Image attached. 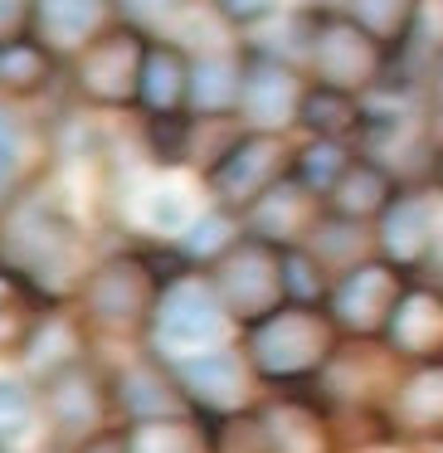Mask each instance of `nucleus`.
Listing matches in <instances>:
<instances>
[{"label":"nucleus","instance_id":"1","mask_svg":"<svg viewBox=\"0 0 443 453\" xmlns=\"http://www.w3.org/2000/svg\"><path fill=\"white\" fill-rule=\"evenodd\" d=\"M190 268L176 249H118V254L98 258L83 273L73 307L83 312V322L93 326V336H112V342L141 346L157 322L161 293H166L171 273Z\"/></svg>","mask_w":443,"mask_h":453},{"label":"nucleus","instance_id":"2","mask_svg":"<svg viewBox=\"0 0 443 453\" xmlns=\"http://www.w3.org/2000/svg\"><path fill=\"white\" fill-rule=\"evenodd\" d=\"M0 258L30 273L54 297H73L93 268L79 219L50 186H25L0 210Z\"/></svg>","mask_w":443,"mask_h":453},{"label":"nucleus","instance_id":"3","mask_svg":"<svg viewBox=\"0 0 443 453\" xmlns=\"http://www.w3.org/2000/svg\"><path fill=\"white\" fill-rule=\"evenodd\" d=\"M341 326L326 307L283 303L273 317L239 332V351L248 356L264 390H312L332 356L341 351Z\"/></svg>","mask_w":443,"mask_h":453},{"label":"nucleus","instance_id":"4","mask_svg":"<svg viewBox=\"0 0 443 453\" xmlns=\"http://www.w3.org/2000/svg\"><path fill=\"white\" fill-rule=\"evenodd\" d=\"M151 35L127 20H112L93 35L83 50L69 54L64 79H69L73 98L88 112H137L141 98V69H147Z\"/></svg>","mask_w":443,"mask_h":453},{"label":"nucleus","instance_id":"5","mask_svg":"<svg viewBox=\"0 0 443 453\" xmlns=\"http://www.w3.org/2000/svg\"><path fill=\"white\" fill-rule=\"evenodd\" d=\"M293 151H297V142H287V132L239 127V137L229 142V147L205 166V176H200L210 205H219V210L244 219L278 180L293 176Z\"/></svg>","mask_w":443,"mask_h":453},{"label":"nucleus","instance_id":"6","mask_svg":"<svg viewBox=\"0 0 443 453\" xmlns=\"http://www.w3.org/2000/svg\"><path fill=\"white\" fill-rule=\"evenodd\" d=\"M205 273H210V283H215L219 303H225L229 317H234L239 332L254 326V322H264V317H273L278 307L287 303L283 244L254 234L248 225H244V234H239L234 244L205 268Z\"/></svg>","mask_w":443,"mask_h":453},{"label":"nucleus","instance_id":"7","mask_svg":"<svg viewBox=\"0 0 443 453\" xmlns=\"http://www.w3.org/2000/svg\"><path fill=\"white\" fill-rule=\"evenodd\" d=\"M312 5V0H307ZM307 73L326 88L341 93H365L390 73V50L355 20L351 11H326L312 5V40H307Z\"/></svg>","mask_w":443,"mask_h":453},{"label":"nucleus","instance_id":"8","mask_svg":"<svg viewBox=\"0 0 443 453\" xmlns=\"http://www.w3.org/2000/svg\"><path fill=\"white\" fill-rule=\"evenodd\" d=\"M229 332H239L234 317L225 312L215 283H210L205 268H180L171 273L166 293H161L157 322H151V351H161L166 361H180V356L210 351V346H225Z\"/></svg>","mask_w":443,"mask_h":453},{"label":"nucleus","instance_id":"9","mask_svg":"<svg viewBox=\"0 0 443 453\" xmlns=\"http://www.w3.org/2000/svg\"><path fill=\"white\" fill-rule=\"evenodd\" d=\"M112 400H118V419L132 429H180L195 419V404L186 400L176 371L161 351L137 346L122 365H112Z\"/></svg>","mask_w":443,"mask_h":453},{"label":"nucleus","instance_id":"10","mask_svg":"<svg viewBox=\"0 0 443 453\" xmlns=\"http://www.w3.org/2000/svg\"><path fill=\"white\" fill-rule=\"evenodd\" d=\"M171 371H176L186 400L195 404L200 424L229 419V414H248V410H258V400L268 395L239 346H210V351L180 356V361H171Z\"/></svg>","mask_w":443,"mask_h":453},{"label":"nucleus","instance_id":"11","mask_svg":"<svg viewBox=\"0 0 443 453\" xmlns=\"http://www.w3.org/2000/svg\"><path fill=\"white\" fill-rule=\"evenodd\" d=\"M404 283H409V278L394 264H385L380 254L361 258V264H351L346 273H336L326 312H332V322L341 326V336H351V342H385L390 317L404 297Z\"/></svg>","mask_w":443,"mask_h":453},{"label":"nucleus","instance_id":"12","mask_svg":"<svg viewBox=\"0 0 443 453\" xmlns=\"http://www.w3.org/2000/svg\"><path fill=\"white\" fill-rule=\"evenodd\" d=\"M439 229H443V210H439V190L433 186H404L400 200L380 215L375 225V254L385 264H394L404 278H429L433 258H439Z\"/></svg>","mask_w":443,"mask_h":453},{"label":"nucleus","instance_id":"13","mask_svg":"<svg viewBox=\"0 0 443 453\" xmlns=\"http://www.w3.org/2000/svg\"><path fill=\"white\" fill-rule=\"evenodd\" d=\"M404 365L409 361H400V356L390 351V342H351V336H346L341 351L332 356V365L322 371V380H317L312 390L322 395L332 410H361V414H370V419H380V404H385V395L394 390Z\"/></svg>","mask_w":443,"mask_h":453},{"label":"nucleus","instance_id":"14","mask_svg":"<svg viewBox=\"0 0 443 453\" xmlns=\"http://www.w3.org/2000/svg\"><path fill=\"white\" fill-rule=\"evenodd\" d=\"M40 404H44V419L59 439L83 443L88 434L118 424V400H112V375L103 371L98 361H79L69 371L40 380Z\"/></svg>","mask_w":443,"mask_h":453},{"label":"nucleus","instance_id":"15","mask_svg":"<svg viewBox=\"0 0 443 453\" xmlns=\"http://www.w3.org/2000/svg\"><path fill=\"white\" fill-rule=\"evenodd\" d=\"M312 73L293 59L264 54L244 44V98H239V127L248 132H293L302 112Z\"/></svg>","mask_w":443,"mask_h":453},{"label":"nucleus","instance_id":"16","mask_svg":"<svg viewBox=\"0 0 443 453\" xmlns=\"http://www.w3.org/2000/svg\"><path fill=\"white\" fill-rule=\"evenodd\" d=\"M254 414L268 453H341L336 410L317 390H268Z\"/></svg>","mask_w":443,"mask_h":453},{"label":"nucleus","instance_id":"17","mask_svg":"<svg viewBox=\"0 0 443 453\" xmlns=\"http://www.w3.org/2000/svg\"><path fill=\"white\" fill-rule=\"evenodd\" d=\"M385 439H404L414 449L443 439V361H409L380 404Z\"/></svg>","mask_w":443,"mask_h":453},{"label":"nucleus","instance_id":"18","mask_svg":"<svg viewBox=\"0 0 443 453\" xmlns=\"http://www.w3.org/2000/svg\"><path fill=\"white\" fill-rule=\"evenodd\" d=\"M385 342L400 361H443V283L409 278Z\"/></svg>","mask_w":443,"mask_h":453},{"label":"nucleus","instance_id":"19","mask_svg":"<svg viewBox=\"0 0 443 453\" xmlns=\"http://www.w3.org/2000/svg\"><path fill=\"white\" fill-rule=\"evenodd\" d=\"M190 73H195V50H186L171 35H151L137 118H190Z\"/></svg>","mask_w":443,"mask_h":453},{"label":"nucleus","instance_id":"20","mask_svg":"<svg viewBox=\"0 0 443 453\" xmlns=\"http://www.w3.org/2000/svg\"><path fill=\"white\" fill-rule=\"evenodd\" d=\"M64 54L34 30L0 35V103H30L50 93L64 73Z\"/></svg>","mask_w":443,"mask_h":453},{"label":"nucleus","instance_id":"21","mask_svg":"<svg viewBox=\"0 0 443 453\" xmlns=\"http://www.w3.org/2000/svg\"><path fill=\"white\" fill-rule=\"evenodd\" d=\"M404 180L394 176L390 166H380L375 157H365V151H355V161L346 166V176L332 186V196L322 200L326 215L336 219H351V225H380V215L400 200Z\"/></svg>","mask_w":443,"mask_h":453},{"label":"nucleus","instance_id":"22","mask_svg":"<svg viewBox=\"0 0 443 453\" xmlns=\"http://www.w3.org/2000/svg\"><path fill=\"white\" fill-rule=\"evenodd\" d=\"M88 342H93V326L83 322V312L73 307V297H64V303L50 307V317L40 322V332H34V342L25 346V371L34 375V385L50 380V375L69 371V365L88 361Z\"/></svg>","mask_w":443,"mask_h":453},{"label":"nucleus","instance_id":"23","mask_svg":"<svg viewBox=\"0 0 443 453\" xmlns=\"http://www.w3.org/2000/svg\"><path fill=\"white\" fill-rule=\"evenodd\" d=\"M54 303H64V297H54L30 273L0 258V356H25V346L34 342Z\"/></svg>","mask_w":443,"mask_h":453},{"label":"nucleus","instance_id":"24","mask_svg":"<svg viewBox=\"0 0 443 453\" xmlns=\"http://www.w3.org/2000/svg\"><path fill=\"white\" fill-rule=\"evenodd\" d=\"M244 98V40L229 50H200L190 73V118H239Z\"/></svg>","mask_w":443,"mask_h":453},{"label":"nucleus","instance_id":"25","mask_svg":"<svg viewBox=\"0 0 443 453\" xmlns=\"http://www.w3.org/2000/svg\"><path fill=\"white\" fill-rule=\"evenodd\" d=\"M317 219H322V200L287 176V180H278L254 210H248L244 225L254 229V234H264V239H273V244L287 249V244H307L312 229H317Z\"/></svg>","mask_w":443,"mask_h":453},{"label":"nucleus","instance_id":"26","mask_svg":"<svg viewBox=\"0 0 443 453\" xmlns=\"http://www.w3.org/2000/svg\"><path fill=\"white\" fill-rule=\"evenodd\" d=\"M103 25H112V0H34L30 30L40 35V40H50L54 50L69 59V54L83 50Z\"/></svg>","mask_w":443,"mask_h":453},{"label":"nucleus","instance_id":"27","mask_svg":"<svg viewBox=\"0 0 443 453\" xmlns=\"http://www.w3.org/2000/svg\"><path fill=\"white\" fill-rule=\"evenodd\" d=\"M297 132L302 137H332V142H355L361 147L365 132V103L355 93L326 88V83H307L302 112H297Z\"/></svg>","mask_w":443,"mask_h":453},{"label":"nucleus","instance_id":"28","mask_svg":"<svg viewBox=\"0 0 443 453\" xmlns=\"http://www.w3.org/2000/svg\"><path fill=\"white\" fill-rule=\"evenodd\" d=\"M439 59H443V0H419L409 15V30L390 54V73L424 83Z\"/></svg>","mask_w":443,"mask_h":453},{"label":"nucleus","instance_id":"29","mask_svg":"<svg viewBox=\"0 0 443 453\" xmlns=\"http://www.w3.org/2000/svg\"><path fill=\"white\" fill-rule=\"evenodd\" d=\"M355 142H332V137H302L293 151V180L307 186L317 200L332 196V186L346 176V166L355 161Z\"/></svg>","mask_w":443,"mask_h":453},{"label":"nucleus","instance_id":"30","mask_svg":"<svg viewBox=\"0 0 443 453\" xmlns=\"http://www.w3.org/2000/svg\"><path fill=\"white\" fill-rule=\"evenodd\" d=\"M307 244L317 249V258H322L332 273H346L351 264H361V258H375V229L370 225H351V219H336L322 210V219H317L312 239Z\"/></svg>","mask_w":443,"mask_h":453},{"label":"nucleus","instance_id":"31","mask_svg":"<svg viewBox=\"0 0 443 453\" xmlns=\"http://www.w3.org/2000/svg\"><path fill=\"white\" fill-rule=\"evenodd\" d=\"M239 234H244V219L229 215V210H219V205H210L205 215L190 219V229L176 239V254L186 258L190 268H210Z\"/></svg>","mask_w":443,"mask_h":453},{"label":"nucleus","instance_id":"32","mask_svg":"<svg viewBox=\"0 0 443 453\" xmlns=\"http://www.w3.org/2000/svg\"><path fill=\"white\" fill-rule=\"evenodd\" d=\"M283 278H287V303H302V307H326L332 283H336V273L317 258L312 244L283 249Z\"/></svg>","mask_w":443,"mask_h":453},{"label":"nucleus","instance_id":"33","mask_svg":"<svg viewBox=\"0 0 443 453\" xmlns=\"http://www.w3.org/2000/svg\"><path fill=\"white\" fill-rule=\"evenodd\" d=\"M40 385L30 380H5L0 375V443H20L25 434L40 424Z\"/></svg>","mask_w":443,"mask_h":453},{"label":"nucleus","instance_id":"34","mask_svg":"<svg viewBox=\"0 0 443 453\" xmlns=\"http://www.w3.org/2000/svg\"><path fill=\"white\" fill-rule=\"evenodd\" d=\"M419 0H351L346 11L355 15V20L365 25V30L375 35V40L385 44V50L394 54V44L404 40V30H409V15Z\"/></svg>","mask_w":443,"mask_h":453},{"label":"nucleus","instance_id":"35","mask_svg":"<svg viewBox=\"0 0 443 453\" xmlns=\"http://www.w3.org/2000/svg\"><path fill=\"white\" fill-rule=\"evenodd\" d=\"M25 190V127L5 103H0V210Z\"/></svg>","mask_w":443,"mask_h":453},{"label":"nucleus","instance_id":"36","mask_svg":"<svg viewBox=\"0 0 443 453\" xmlns=\"http://www.w3.org/2000/svg\"><path fill=\"white\" fill-rule=\"evenodd\" d=\"M210 453H268L264 429H258V414H229V419H210L205 424Z\"/></svg>","mask_w":443,"mask_h":453},{"label":"nucleus","instance_id":"37","mask_svg":"<svg viewBox=\"0 0 443 453\" xmlns=\"http://www.w3.org/2000/svg\"><path fill=\"white\" fill-rule=\"evenodd\" d=\"M210 11H215V20L225 25V30L254 35V30H264L273 15H283V0H210Z\"/></svg>","mask_w":443,"mask_h":453},{"label":"nucleus","instance_id":"38","mask_svg":"<svg viewBox=\"0 0 443 453\" xmlns=\"http://www.w3.org/2000/svg\"><path fill=\"white\" fill-rule=\"evenodd\" d=\"M186 11V0H112V20H127L147 35H166V25Z\"/></svg>","mask_w":443,"mask_h":453},{"label":"nucleus","instance_id":"39","mask_svg":"<svg viewBox=\"0 0 443 453\" xmlns=\"http://www.w3.org/2000/svg\"><path fill=\"white\" fill-rule=\"evenodd\" d=\"M73 453H141V429L132 424H108V429L88 434L83 443H73Z\"/></svg>","mask_w":443,"mask_h":453},{"label":"nucleus","instance_id":"40","mask_svg":"<svg viewBox=\"0 0 443 453\" xmlns=\"http://www.w3.org/2000/svg\"><path fill=\"white\" fill-rule=\"evenodd\" d=\"M34 20V0H0V35L30 30Z\"/></svg>","mask_w":443,"mask_h":453},{"label":"nucleus","instance_id":"41","mask_svg":"<svg viewBox=\"0 0 443 453\" xmlns=\"http://www.w3.org/2000/svg\"><path fill=\"white\" fill-rule=\"evenodd\" d=\"M424 103H429V112H433V122L443 127V59L429 69V79H424Z\"/></svg>","mask_w":443,"mask_h":453},{"label":"nucleus","instance_id":"42","mask_svg":"<svg viewBox=\"0 0 443 453\" xmlns=\"http://www.w3.org/2000/svg\"><path fill=\"white\" fill-rule=\"evenodd\" d=\"M429 186L443 196V127H439V147H433V176H429Z\"/></svg>","mask_w":443,"mask_h":453},{"label":"nucleus","instance_id":"43","mask_svg":"<svg viewBox=\"0 0 443 453\" xmlns=\"http://www.w3.org/2000/svg\"><path fill=\"white\" fill-rule=\"evenodd\" d=\"M433 273H439V283H443V229H439V258H433Z\"/></svg>","mask_w":443,"mask_h":453}]
</instances>
